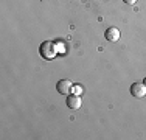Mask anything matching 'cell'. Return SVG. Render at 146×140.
<instances>
[{
	"label": "cell",
	"instance_id": "obj_6",
	"mask_svg": "<svg viewBox=\"0 0 146 140\" xmlns=\"http://www.w3.org/2000/svg\"><path fill=\"white\" fill-rule=\"evenodd\" d=\"M124 3H127V5H135L137 0H124Z\"/></svg>",
	"mask_w": 146,
	"mask_h": 140
},
{
	"label": "cell",
	"instance_id": "obj_1",
	"mask_svg": "<svg viewBox=\"0 0 146 140\" xmlns=\"http://www.w3.org/2000/svg\"><path fill=\"white\" fill-rule=\"evenodd\" d=\"M40 55H42V58L45 59H51L54 58V55H56V50H54V44L50 41H45L42 45H40Z\"/></svg>",
	"mask_w": 146,
	"mask_h": 140
},
{
	"label": "cell",
	"instance_id": "obj_2",
	"mask_svg": "<svg viewBox=\"0 0 146 140\" xmlns=\"http://www.w3.org/2000/svg\"><path fill=\"white\" fill-rule=\"evenodd\" d=\"M56 89L59 93H62V95H72L73 90H75V86L72 84V81H68V79H61L58 84H56Z\"/></svg>",
	"mask_w": 146,
	"mask_h": 140
},
{
	"label": "cell",
	"instance_id": "obj_8",
	"mask_svg": "<svg viewBox=\"0 0 146 140\" xmlns=\"http://www.w3.org/2000/svg\"><path fill=\"white\" fill-rule=\"evenodd\" d=\"M145 84H146V78H145Z\"/></svg>",
	"mask_w": 146,
	"mask_h": 140
},
{
	"label": "cell",
	"instance_id": "obj_7",
	"mask_svg": "<svg viewBox=\"0 0 146 140\" xmlns=\"http://www.w3.org/2000/svg\"><path fill=\"white\" fill-rule=\"evenodd\" d=\"M75 92H76V93L81 92V86H75Z\"/></svg>",
	"mask_w": 146,
	"mask_h": 140
},
{
	"label": "cell",
	"instance_id": "obj_5",
	"mask_svg": "<svg viewBox=\"0 0 146 140\" xmlns=\"http://www.w3.org/2000/svg\"><path fill=\"white\" fill-rule=\"evenodd\" d=\"M67 106L70 107V109H73V111L79 109V107H81V98H79L78 95H68Z\"/></svg>",
	"mask_w": 146,
	"mask_h": 140
},
{
	"label": "cell",
	"instance_id": "obj_4",
	"mask_svg": "<svg viewBox=\"0 0 146 140\" xmlns=\"http://www.w3.org/2000/svg\"><path fill=\"white\" fill-rule=\"evenodd\" d=\"M104 37H106L107 41H110V42H117L118 39H120V30H118V28H113V27L107 28L106 33H104Z\"/></svg>",
	"mask_w": 146,
	"mask_h": 140
},
{
	"label": "cell",
	"instance_id": "obj_3",
	"mask_svg": "<svg viewBox=\"0 0 146 140\" xmlns=\"http://www.w3.org/2000/svg\"><path fill=\"white\" fill-rule=\"evenodd\" d=\"M131 93L135 98H143L146 97V84L145 83H135L131 86Z\"/></svg>",
	"mask_w": 146,
	"mask_h": 140
}]
</instances>
